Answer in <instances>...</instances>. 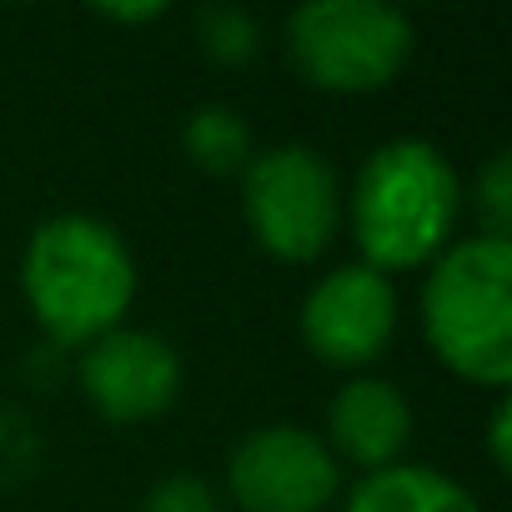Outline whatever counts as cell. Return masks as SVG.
I'll use <instances>...</instances> for the list:
<instances>
[{
	"mask_svg": "<svg viewBox=\"0 0 512 512\" xmlns=\"http://www.w3.org/2000/svg\"><path fill=\"white\" fill-rule=\"evenodd\" d=\"M457 171L432 141H387L352 186V231L372 272H412L447 251L457 226Z\"/></svg>",
	"mask_w": 512,
	"mask_h": 512,
	"instance_id": "obj_1",
	"label": "cell"
},
{
	"mask_svg": "<svg viewBox=\"0 0 512 512\" xmlns=\"http://www.w3.org/2000/svg\"><path fill=\"white\" fill-rule=\"evenodd\" d=\"M21 277L36 322L66 347H91L96 337L116 332V322L136 297L131 251L96 216L46 221L31 236Z\"/></svg>",
	"mask_w": 512,
	"mask_h": 512,
	"instance_id": "obj_2",
	"label": "cell"
},
{
	"mask_svg": "<svg viewBox=\"0 0 512 512\" xmlns=\"http://www.w3.org/2000/svg\"><path fill=\"white\" fill-rule=\"evenodd\" d=\"M422 332L457 377L512 382V241L472 236L437 256L422 287Z\"/></svg>",
	"mask_w": 512,
	"mask_h": 512,
	"instance_id": "obj_3",
	"label": "cell"
},
{
	"mask_svg": "<svg viewBox=\"0 0 512 512\" xmlns=\"http://www.w3.org/2000/svg\"><path fill=\"white\" fill-rule=\"evenodd\" d=\"M302 81L337 96L382 91L412 56V21L377 0H307L287 21Z\"/></svg>",
	"mask_w": 512,
	"mask_h": 512,
	"instance_id": "obj_4",
	"label": "cell"
},
{
	"mask_svg": "<svg viewBox=\"0 0 512 512\" xmlns=\"http://www.w3.org/2000/svg\"><path fill=\"white\" fill-rule=\"evenodd\" d=\"M241 206L251 236L277 262H317L342 226V186L322 151L272 146L241 171Z\"/></svg>",
	"mask_w": 512,
	"mask_h": 512,
	"instance_id": "obj_5",
	"label": "cell"
},
{
	"mask_svg": "<svg viewBox=\"0 0 512 512\" xmlns=\"http://www.w3.org/2000/svg\"><path fill=\"white\" fill-rule=\"evenodd\" d=\"M226 482L241 512H322L337 487V457L307 427H256L236 442Z\"/></svg>",
	"mask_w": 512,
	"mask_h": 512,
	"instance_id": "obj_6",
	"label": "cell"
},
{
	"mask_svg": "<svg viewBox=\"0 0 512 512\" xmlns=\"http://www.w3.org/2000/svg\"><path fill=\"white\" fill-rule=\"evenodd\" d=\"M397 332V292L372 267H342L302 302V337L327 367L372 362Z\"/></svg>",
	"mask_w": 512,
	"mask_h": 512,
	"instance_id": "obj_7",
	"label": "cell"
},
{
	"mask_svg": "<svg viewBox=\"0 0 512 512\" xmlns=\"http://www.w3.org/2000/svg\"><path fill=\"white\" fill-rule=\"evenodd\" d=\"M81 387L111 422H146L161 417L181 392V357L156 332L116 327L96 337L81 357Z\"/></svg>",
	"mask_w": 512,
	"mask_h": 512,
	"instance_id": "obj_8",
	"label": "cell"
},
{
	"mask_svg": "<svg viewBox=\"0 0 512 512\" xmlns=\"http://www.w3.org/2000/svg\"><path fill=\"white\" fill-rule=\"evenodd\" d=\"M327 427H332V442L342 457L362 462V467H392L397 452L407 447L412 437V407L407 397L382 382V377H352L337 397H332V412H327Z\"/></svg>",
	"mask_w": 512,
	"mask_h": 512,
	"instance_id": "obj_9",
	"label": "cell"
},
{
	"mask_svg": "<svg viewBox=\"0 0 512 512\" xmlns=\"http://www.w3.org/2000/svg\"><path fill=\"white\" fill-rule=\"evenodd\" d=\"M342 512H482V507L447 472H432L417 462H392V467L367 472L352 487Z\"/></svg>",
	"mask_w": 512,
	"mask_h": 512,
	"instance_id": "obj_10",
	"label": "cell"
},
{
	"mask_svg": "<svg viewBox=\"0 0 512 512\" xmlns=\"http://www.w3.org/2000/svg\"><path fill=\"white\" fill-rule=\"evenodd\" d=\"M181 141H186L191 161H196L201 171H211V176L246 171V161H251V131H246V121H241L236 111H226V106H201V111H191Z\"/></svg>",
	"mask_w": 512,
	"mask_h": 512,
	"instance_id": "obj_11",
	"label": "cell"
},
{
	"mask_svg": "<svg viewBox=\"0 0 512 512\" xmlns=\"http://www.w3.org/2000/svg\"><path fill=\"white\" fill-rule=\"evenodd\" d=\"M201 46L211 61L221 66H246L256 56V46H262V31H256V21L241 11V6H211L201 11Z\"/></svg>",
	"mask_w": 512,
	"mask_h": 512,
	"instance_id": "obj_12",
	"label": "cell"
},
{
	"mask_svg": "<svg viewBox=\"0 0 512 512\" xmlns=\"http://www.w3.org/2000/svg\"><path fill=\"white\" fill-rule=\"evenodd\" d=\"M477 211H482V226H487L482 236L507 241V231H512V156L507 151H497L487 161V171L477 181Z\"/></svg>",
	"mask_w": 512,
	"mask_h": 512,
	"instance_id": "obj_13",
	"label": "cell"
},
{
	"mask_svg": "<svg viewBox=\"0 0 512 512\" xmlns=\"http://www.w3.org/2000/svg\"><path fill=\"white\" fill-rule=\"evenodd\" d=\"M141 512H221V497L211 492L206 477L196 472H176L166 482H156L141 502Z\"/></svg>",
	"mask_w": 512,
	"mask_h": 512,
	"instance_id": "obj_14",
	"label": "cell"
},
{
	"mask_svg": "<svg viewBox=\"0 0 512 512\" xmlns=\"http://www.w3.org/2000/svg\"><path fill=\"white\" fill-rule=\"evenodd\" d=\"M507 427H512V407H507V402H497L492 427H487V447H492L497 472H507V467H512V442H507Z\"/></svg>",
	"mask_w": 512,
	"mask_h": 512,
	"instance_id": "obj_15",
	"label": "cell"
},
{
	"mask_svg": "<svg viewBox=\"0 0 512 512\" xmlns=\"http://www.w3.org/2000/svg\"><path fill=\"white\" fill-rule=\"evenodd\" d=\"M166 6L161 0H146V6H96V16H106V21H156Z\"/></svg>",
	"mask_w": 512,
	"mask_h": 512,
	"instance_id": "obj_16",
	"label": "cell"
}]
</instances>
